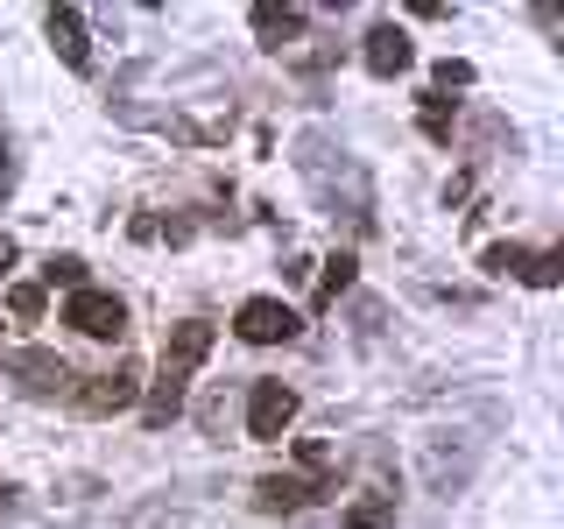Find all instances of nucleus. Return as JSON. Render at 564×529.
<instances>
[{"instance_id":"nucleus-18","label":"nucleus","mask_w":564,"mask_h":529,"mask_svg":"<svg viewBox=\"0 0 564 529\" xmlns=\"http://www.w3.org/2000/svg\"><path fill=\"white\" fill-rule=\"evenodd\" d=\"M522 282H536V290H557V282H564V255H529Z\"/></svg>"},{"instance_id":"nucleus-15","label":"nucleus","mask_w":564,"mask_h":529,"mask_svg":"<svg viewBox=\"0 0 564 529\" xmlns=\"http://www.w3.org/2000/svg\"><path fill=\"white\" fill-rule=\"evenodd\" d=\"M43 290H85V261L78 255H50L43 261Z\"/></svg>"},{"instance_id":"nucleus-6","label":"nucleus","mask_w":564,"mask_h":529,"mask_svg":"<svg viewBox=\"0 0 564 529\" xmlns=\"http://www.w3.org/2000/svg\"><path fill=\"white\" fill-rule=\"evenodd\" d=\"M8 381H22L29 396H57V388L70 381V367L50 346H22V353H8Z\"/></svg>"},{"instance_id":"nucleus-8","label":"nucleus","mask_w":564,"mask_h":529,"mask_svg":"<svg viewBox=\"0 0 564 529\" xmlns=\"http://www.w3.org/2000/svg\"><path fill=\"white\" fill-rule=\"evenodd\" d=\"M43 29H50V43H57V57L70 71H93V43H85V14L78 8H50Z\"/></svg>"},{"instance_id":"nucleus-19","label":"nucleus","mask_w":564,"mask_h":529,"mask_svg":"<svg viewBox=\"0 0 564 529\" xmlns=\"http://www.w3.org/2000/svg\"><path fill=\"white\" fill-rule=\"evenodd\" d=\"M452 85H473V64L466 57H445V64H437V93H452Z\"/></svg>"},{"instance_id":"nucleus-13","label":"nucleus","mask_w":564,"mask_h":529,"mask_svg":"<svg viewBox=\"0 0 564 529\" xmlns=\"http://www.w3.org/2000/svg\"><path fill=\"white\" fill-rule=\"evenodd\" d=\"M388 522H395V494H367L346 508V529H388Z\"/></svg>"},{"instance_id":"nucleus-21","label":"nucleus","mask_w":564,"mask_h":529,"mask_svg":"<svg viewBox=\"0 0 564 529\" xmlns=\"http://www.w3.org/2000/svg\"><path fill=\"white\" fill-rule=\"evenodd\" d=\"M14 191V163H8V141H0V198Z\"/></svg>"},{"instance_id":"nucleus-14","label":"nucleus","mask_w":564,"mask_h":529,"mask_svg":"<svg viewBox=\"0 0 564 529\" xmlns=\"http://www.w3.org/2000/svg\"><path fill=\"white\" fill-rule=\"evenodd\" d=\"M352 269H360L352 255H332L325 276H317V304H339V290H352Z\"/></svg>"},{"instance_id":"nucleus-22","label":"nucleus","mask_w":564,"mask_h":529,"mask_svg":"<svg viewBox=\"0 0 564 529\" xmlns=\"http://www.w3.org/2000/svg\"><path fill=\"white\" fill-rule=\"evenodd\" d=\"M8 269H14V240L0 234V276H8Z\"/></svg>"},{"instance_id":"nucleus-7","label":"nucleus","mask_w":564,"mask_h":529,"mask_svg":"<svg viewBox=\"0 0 564 529\" xmlns=\"http://www.w3.org/2000/svg\"><path fill=\"white\" fill-rule=\"evenodd\" d=\"M360 57H367V71H375V78H395V71H410V35H402L395 22H375L367 29V43H360Z\"/></svg>"},{"instance_id":"nucleus-23","label":"nucleus","mask_w":564,"mask_h":529,"mask_svg":"<svg viewBox=\"0 0 564 529\" xmlns=\"http://www.w3.org/2000/svg\"><path fill=\"white\" fill-rule=\"evenodd\" d=\"M0 516H8V494H0Z\"/></svg>"},{"instance_id":"nucleus-10","label":"nucleus","mask_w":564,"mask_h":529,"mask_svg":"<svg viewBox=\"0 0 564 529\" xmlns=\"http://www.w3.org/2000/svg\"><path fill=\"white\" fill-rule=\"evenodd\" d=\"M311 494H317V487H311V481H296V473H269V481L254 487V501H261V508H304Z\"/></svg>"},{"instance_id":"nucleus-5","label":"nucleus","mask_w":564,"mask_h":529,"mask_svg":"<svg viewBox=\"0 0 564 529\" xmlns=\"http://www.w3.org/2000/svg\"><path fill=\"white\" fill-rule=\"evenodd\" d=\"M134 396H141V367L120 360L113 375H93V381L78 388V410L85 417H113V410H134Z\"/></svg>"},{"instance_id":"nucleus-11","label":"nucleus","mask_w":564,"mask_h":529,"mask_svg":"<svg viewBox=\"0 0 564 529\" xmlns=\"http://www.w3.org/2000/svg\"><path fill=\"white\" fill-rule=\"evenodd\" d=\"M296 29H304V14H296V8H269V0L254 8V35H261L269 50H282V43H290Z\"/></svg>"},{"instance_id":"nucleus-12","label":"nucleus","mask_w":564,"mask_h":529,"mask_svg":"<svg viewBox=\"0 0 564 529\" xmlns=\"http://www.w3.org/2000/svg\"><path fill=\"white\" fill-rule=\"evenodd\" d=\"M176 410H184V375H170V367H163V381L149 388V423L163 431V423H170Z\"/></svg>"},{"instance_id":"nucleus-3","label":"nucleus","mask_w":564,"mask_h":529,"mask_svg":"<svg viewBox=\"0 0 564 529\" xmlns=\"http://www.w3.org/2000/svg\"><path fill=\"white\" fill-rule=\"evenodd\" d=\"M234 332H240L247 346H282V339L304 332V317H296L290 304H275V296H247L240 317H234Z\"/></svg>"},{"instance_id":"nucleus-17","label":"nucleus","mask_w":564,"mask_h":529,"mask_svg":"<svg viewBox=\"0 0 564 529\" xmlns=\"http://www.w3.org/2000/svg\"><path fill=\"white\" fill-rule=\"evenodd\" d=\"M8 311L22 317V325H35V317H43V282H14V290H8Z\"/></svg>"},{"instance_id":"nucleus-1","label":"nucleus","mask_w":564,"mask_h":529,"mask_svg":"<svg viewBox=\"0 0 564 529\" xmlns=\"http://www.w3.org/2000/svg\"><path fill=\"white\" fill-rule=\"evenodd\" d=\"M296 176L311 184V198L332 212V219H346L352 226H375V184H367V170H360V155H346L339 141H332L325 128H311V134H296Z\"/></svg>"},{"instance_id":"nucleus-16","label":"nucleus","mask_w":564,"mask_h":529,"mask_svg":"<svg viewBox=\"0 0 564 529\" xmlns=\"http://www.w3.org/2000/svg\"><path fill=\"white\" fill-rule=\"evenodd\" d=\"M480 269H487V276H522L529 255H522L516 240H501V247H487V255H480Z\"/></svg>"},{"instance_id":"nucleus-20","label":"nucleus","mask_w":564,"mask_h":529,"mask_svg":"<svg viewBox=\"0 0 564 529\" xmlns=\"http://www.w3.org/2000/svg\"><path fill=\"white\" fill-rule=\"evenodd\" d=\"M296 458H304L311 473H325V466H332V445H325V438H304V445H296Z\"/></svg>"},{"instance_id":"nucleus-9","label":"nucleus","mask_w":564,"mask_h":529,"mask_svg":"<svg viewBox=\"0 0 564 529\" xmlns=\"http://www.w3.org/2000/svg\"><path fill=\"white\" fill-rule=\"evenodd\" d=\"M205 353H212V325H205V317H184V325L170 332V346H163V367H170V375H191Z\"/></svg>"},{"instance_id":"nucleus-4","label":"nucleus","mask_w":564,"mask_h":529,"mask_svg":"<svg viewBox=\"0 0 564 529\" xmlns=\"http://www.w3.org/2000/svg\"><path fill=\"white\" fill-rule=\"evenodd\" d=\"M290 423H296V388H282V381H254V396H247V438L275 445Z\"/></svg>"},{"instance_id":"nucleus-2","label":"nucleus","mask_w":564,"mask_h":529,"mask_svg":"<svg viewBox=\"0 0 564 529\" xmlns=\"http://www.w3.org/2000/svg\"><path fill=\"white\" fill-rule=\"evenodd\" d=\"M64 325L70 332H85V339H120L128 332V304H120L113 290H70V304H64Z\"/></svg>"}]
</instances>
